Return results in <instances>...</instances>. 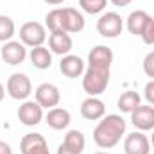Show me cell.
Returning a JSON list of instances; mask_svg holds the SVG:
<instances>
[{"instance_id":"20","label":"cell","mask_w":154,"mask_h":154,"mask_svg":"<svg viewBox=\"0 0 154 154\" xmlns=\"http://www.w3.org/2000/svg\"><path fill=\"white\" fill-rule=\"evenodd\" d=\"M140 104H142V97H140V93L134 91V90L124 91V93L120 95V99H118V109H120L122 113H129V115H131Z\"/></svg>"},{"instance_id":"16","label":"cell","mask_w":154,"mask_h":154,"mask_svg":"<svg viewBox=\"0 0 154 154\" xmlns=\"http://www.w3.org/2000/svg\"><path fill=\"white\" fill-rule=\"evenodd\" d=\"M48 47H50L52 54H57V56L63 57V56L70 54V50L74 47V41H72V36L68 32H50Z\"/></svg>"},{"instance_id":"32","label":"cell","mask_w":154,"mask_h":154,"mask_svg":"<svg viewBox=\"0 0 154 154\" xmlns=\"http://www.w3.org/2000/svg\"><path fill=\"white\" fill-rule=\"evenodd\" d=\"M4 95H5V88H4V84L0 82V102L4 100Z\"/></svg>"},{"instance_id":"18","label":"cell","mask_w":154,"mask_h":154,"mask_svg":"<svg viewBox=\"0 0 154 154\" xmlns=\"http://www.w3.org/2000/svg\"><path fill=\"white\" fill-rule=\"evenodd\" d=\"M63 25L65 32L77 34L84 29V16L74 7H63Z\"/></svg>"},{"instance_id":"24","label":"cell","mask_w":154,"mask_h":154,"mask_svg":"<svg viewBox=\"0 0 154 154\" xmlns=\"http://www.w3.org/2000/svg\"><path fill=\"white\" fill-rule=\"evenodd\" d=\"M108 0H79V5L82 7V11L90 13V14H99L106 9Z\"/></svg>"},{"instance_id":"27","label":"cell","mask_w":154,"mask_h":154,"mask_svg":"<svg viewBox=\"0 0 154 154\" xmlns=\"http://www.w3.org/2000/svg\"><path fill=\"white\" fill-rule=\"evenodd\" d=\"M143 95H145L147 102H149L151 106H154V79L145 84V88H143Z\"/></svg>"},{"instance_id":"29","label":"cell","mask_w":154,"mask_h":154,"mask_svg":"<svg viewBox=\"0 0 154 154\" xmlns=\"http://www.w3.org/2000/svg\"><path fill=\"white\" fill-rule=\"evenodd\" d=\"M57 154H79V152L72 151V149H70V147H66L65 143H61V145L57 147Z\"/></svg>"},{"instance_id":"13","label":"cell","mask_w":154,"mask_h":154,"mask_svg":"<svg viewBox=\"0 0 154 154\" xmlns=\"http://www.w3.org/2000/svg\"><path fill=\"white\" fill-rule=\"evenodd\" d=\"M59 70H61L63 75L68 77V79H77V77H81L84 74V61L79 56L66 54L59 61Z\"/></svg>"},{"instance_id":"17","label":"cell","mask_w":154,"mask_h":154,"mask_svg":"<svg viewBox=\"0 0 154 154\" xmlns=\"http://www.w3.org/2000/svg\"><path fill=\"white\" fill-rule=\"evenodd\" d=\"M45 122L48 127L56 129V131H61V129H66L72 122V116H70V111L65 109V108H52L48 109V113L45 115Z\"/></svg>"},{"instance_id":"21","label":"cell","mask_w":154,"mask_h":154,"mask_svg":"<svg viewBox=\"0 0 154 154\" xmlns=\"http://www.w3.org/2000/svg\"><path fill=\"white\" fill-rule=\"evenodd\" d=\"M45 25L50 32H65L63 25V7H56L47 13L45 16Z\"/></svg>"},{"instance_id":"2","label":"cell","mask_w":154,"mask_h":154,"mask_svg":"<svg viewBox=\"0 0 154 154\" xmlns=\"http://www.w3.org/2000/svg\"><path fill=\"white\" fill-rule=\"evenodd\" d=\"M109 84V70L100 68H86L82 74V90L88 93V97H99L106 91Z\"/></svg>"},{"instance_id":"22","label":"cell","mask_w":154,"mask_h":154,"mask_svg":"<svg viewBox=\"0 0 154 154\" xmlns=\"http://www.w3.org/2000/svg\"><path fill=\"white\" fill-rule=\"evenodd\" d=\"M63 143H65L66 147H70L72 151H75V152H79V154H82L84 147H86V138H84V134H82L79 129H70V131L65 134V140H63Z\"/></svg>"},{"instance_id":"14","label":"cell","mask_w":154,"mask_h":154,"mask_svg":"<svg viewBox=\"0 0 154 154\" xmlns=\"http://www.w3.org/2000/svg\"><path fill=\"white\" fill-rule=\"evenodd\" d=\"M106 115V106L99 97H86L81 102V116L86 120H100Z\"/></svg>"},{"instance_id":"19","label":"cell","mask_w":154,"mask_h":154,"mask_svg":"<svg viewBox=\"0 0 154 154\" xmlns=\"http://www.w3.org/2000/svg\"><path fill=\"white\" fill-rule=\"evenodd\" d=\"M29 59H31V63H32V66L34 68H38V70H47V68H50V65H52V52H50V48H47V47H34V48H31V54H29Z\"/></svg>"},{"instance_id":"7","label":"cell","mask_w":154,"mask_h":154,"mask_svg":"<svg viewBox=\"0 0 154 154\" xmlns=\"http://www.w3.org/2000/svg\"><path fill=\"white\" fill-rule=\"evenodd\" d=\"M43 118V108L36 100H23V104L18 108V120L27 127L38 125Z\"/></svg>"},{"instance_id":"1","label":"cell","mask_w":154,"mask_h":154,"mask_svg":"<svg viewBox=\"0 0 154 154\" xmlns=\"http://www.w3.org/2000/svg\"><path fill=\"white\" fill-rule=\"evenodd\" d=\"M125 129H127V124L122 115H116V113L104 115L93 129V142L100 149H111L118 145V142L125 134Z\"/></svg>"},{"instance_id":"31","label":"cell","mask_w":154,"mask_h":154,"mask_svg":"<svg viewBox=\"0 0 154 154\" xmlns=\"http://www.w3.org/2000/svg\"><path fill=\"white\" fill-rule=\"evenodd\" d=\"M43 2H47L48 5H59V4H63L65 0H43Z\"/></svg>"},{"instance_id":"4","label":"cell","mask_w":154,"mask_h":154,"mask_svg":"<svg viewBox=\"0 0 154 154\" xmlns=\"http://www.w3.org/2000/svg\"><path fill=\"white\" fill-rule=\"evenodd\" d=\"M5 90L14 100H27L32 93V82L25 74H13L5 82Z\"/></svg>"},{"instance_id":"25","label":"cell","mask_w":154,"mask_h":154,"mask_svg":"<svg viewBox=\"0 0 154 154\" xmlns=\"http://www.w3.org/2000/svg\"><path fill=\"white\" fill-rule=\"evenodd\" d=\"M143 72L147 77H152L154 79V50L149 52L145 57H143Z\"/></svg>"},{"instance_id":"30","label":"cell","mask_w":154,"mask_h":154,"mask_svg":"<svg viewBox=\"0 0 154 154\" xmlns=\"http://www.w3.org/2000/svg\"><path fill=\"white\" fill-rule=\"evenodd\" d=\"M113 5H116V7H125V5H129L133 0H109Z\"/></svg>"},{"instance_id":"3","label":"cell","mask_w":154,"mask_h":154,"mask_svg":"<svg viewBox=\"0 0 154 154\" xmlns=\"http://www.w3.org/2000/svg\"><path fill=\"white\" fill-rule=\"evenodd\" d=\"M122 29H124V20L115 11L102 13L97 20V32L102 38H116L122 34Z\"/></svg>"},{"instance_id":"9","label":"cell","mask_w":154,"mask_h":154,"mask_svg":"<svg viewBox=\"0 0 154 154\" xmlns=\"http://www.w3.org/2000/svg\"><path fill=\"white\" fill-rule=\"evenodd\" d=\"M0 56H2L4 63H7L11 66H16V65L25 61L27 48H25V45L22 41H5V45L0 50Z\"/></svg>"},{"instance_id":"5","label":"cell","mask_w":154,"mask_h":154,"mask_svg":"<svg viewBox=\"0 0 154 154\" xmlns=\"http://www.w3.org/2000/svg\"><path fill=\"white\" fill-rule=\"evenodd\" d=\"M20 41L25 47H41L47 41V29L39 22H25L20 27Z\"/></svg>"},{"instance_id":"8","label":"cell","mask_w":154,"mask_h":154,"mask_svg":"<svg viewBox=\"0 0 154 154\" xmlns=\"http://www.w3.org/2000/svg\"><path fill=\"white\" fill-rule=\"evenodd\" d=\"M111 63H113V50L106 45H95L88 54V66L90 68L109 70Z\"/></svg>"},{"instance_id":"10","label":"cell","mask_w":154,"mask_h":154,"mask_svg":"<svg viewBox=\"0 0 154 154\" xmlns=\"http://www.w3.org/2000/svg\"><path fill=\"white\" fill-rule=\"evenodd\" d=\"M131 124L138 131H154V106L140 104L133 113H131Z\"/></svg>"},{"instance_id":"11","label":"cell","mask_w":154,"mask_h":154,"mask_svg":"<svg viewBox=\"0 0 154 154\" xmlns=\"http://www.w3.org/2000/svg\"><path fill=\"white\" fill-rule=\"evenodd\" d=\"M124 151L125 154H149L151 142L142 131H133L124 140Z\"/></svg>"},{"instance_id":"15","label":"cell","mask_w":154,"mask_h":154,"mask_svg":"<svg viewBox=\"0 0 154 154\" xmlns=\"http://www.w3.org/2000/svg\"><path fill=\"white\" fill-rule=\"evenodd\" d=\"M151 16L149 13L142 11V9H136L133 13H129L127 20H125V25H127V31L133 34V36H142L143 31L147 29V25L151 23Z\"/></svg>"},{"instance_id":"33","label":"cell","mask_w":154,"mask_h":154,"mask_svg":"<svg viewBox=\"0 0 154 154\" xmlns=\"http://www.w3.org/2000/svg\"><path fill=\"white\" fill-rule=\"evenodd\" d=\"M151 145L154 147V131H152V134H151Z\"/></svg>"},{"instance_id":"12","label":"cell","mask_w":154,"mask_h":154,"mask_svg":"<svg viewBox=\"0 0 154 154\" xmlns=\"http://www.w3.org/2000/svg\"><path fill=\"white\" fill-rule=\"evenodd\" d=\"M20 151H22V154H50L47 140L39 133L25 134L20 142Z\"/></svg>"},{"instance_id":"26","label":"cell","mask_w":154,"mask_h":154,"mask_svg":"<svg viewBox=\"0 0 154 154\" xmlns=\"http://www.w3.org/2000/svg\"><path fill=\"white\" fill-rule=\"evenodd\" d=\"M140 38H142V41L145 45H154V18L151 20V23L147 25V29L143 31V34Z\"/></svg>"},{"instance_id":"6","label":"cell","mask_w":154,"mask_h":154,"mask_svg":"<svg viewBox=\"0 0 154 154\" xmlns=\"http://www.w3.org/2000/svg\"><path fill=\"white\" fill-rule=\"evenodd\" d=\"M34 100L45 109L56 108L59 104V100H61L59 88L56 84H52V82H41L36 88V91H34Z\"/></svg>"},{"instance_id":"34","label":"cell","mask_w":154,"mask_h":154,"mask_svg":"<svg viewBox=\"0 0 154 154\" xmlns=\"http://www.w3.org/2000/svg\"><path fill=\"white\" fill-rule=\"evenodd\" d=\"M95 154H109V152H102V151H100V152H95Z\"/></svg>"},{"instance_id":"23","label":"cell","mask_w":154,"mask_h":154,"mask_svg":"<svg viewBox=\"0 0 154 154\" xmlns=\"http://www.w3.org/2000/svg\"><path fill=\"white\" fill-rule=\"evenodd\" d=\"M14 22L13 18H9L7 14H0V41H11L14 36Z\"/></svg>"},{"instance_id":"28","label":"cell","mask_w":154,"mask_h":154,"mask_svg":"<svg viewBox=\"0 0 154 154\" xmlns=\"http://www.w3.org/2000/svg\"><path fill=\"white\" fill-rule=\"evenodd\" d=\"M0 154H13L11 145L7 142H4V140H0Z\"/></svg>"}]
</instances>
